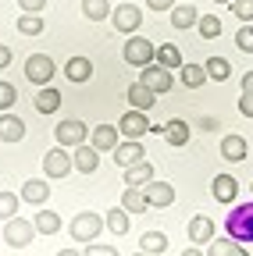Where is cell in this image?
Wrapping results in <instances>:
<instances>
[{"label": "cell", "instance_id": "obj_43", "mask_svg": "<svg viewBox=\"0 0 253 256\" xmlns=\"http://www.w3.org/2000/svg\"><path fill=\"white\" fill-rule=\"evenodd\" d=\"M239 114H242V118H253V92H242V100H239Z\"/></svg>", "mask_w": 253, "mask_h": 256}, {"label": "cell", "instance_id": "obj_37", "mask_svg": "<svg viewBox=\"0 0 253 256\" xmlns=\"http://www.w3.org/2000/svg\"><path fill=\"white\" fill-rule=\"evenodd\" d=\"M18 104V89L11 82H0V110H11Z\"/></svg>", "mask_w": 253, "mask_h": 256}, {"label": "cell", "instance_id": "obj_42", "mask_svg": "<svg viewBox=\"0 0 253 256\" xmlns=\"http://www.w3.org/2000/svg\"><path fill=\"white\" fill-rule=\"evenodd\" d=\"M18 8H22L25 14H40V11L47 8V0H18Z\"/></svg>", "mask_w": 253, "mask_h": 256}, {"label": "cell", "instance_id": "obj_30", "mask_svg": "<svg viewBox=\"0 0 253 256\" xmlns=\"http://www.w3.org/2000/svg\"><path fill=\"white\" fill-rule=\"evenodd\" d=\"M82 14L89 22H104V18H111V4L107 0H82Z\"/></svg>", "mask_w": 253, "mask_h": 256}, {"label": "cell", "instance_id": "obj_9", "mask_svg": "<svg viewBox=\"0 0 253 256\" xmlns=\"http://www.w3.org/2000/svg\"><path fill=\"white\" fill-rule=\"evenodd\" d=\"M72 168H75V156H72L65 146H57V150H50V153L43 156V171H47V178H65Z\"/></svg>", "mask_w": 253, "mask_h": 256}, {"label": "cell", "instance_id": "obj_29", "mask_svg": "<svg viewBox=\"0 0 253 256\" xmlns=\"http://www.w3.org/2000/svg\"><path fill=\"white\" fill-rule=\"evenodd\" d=\"M139 249H143V252H153V256L164 252V249H168V235H164V232H143Z\"/></svg>", "mask_w": 253, "mask_h": 256}, {"label": "cell", "instance_id": "obj_4", "mask_svg": "<svg viewBox=\"0 0 253 256\" xmlns=\"http://www.w3.org/2000/svg\"><path fill=\"white\" fill-rule=\"evenodd\" d=\"M118 132L125 136V139H143L146 132H153V124H150V118H146V110H125L121 118H118Z\"/></svg>", "mask_w": 253, "mask_h": 256}, {"label": "cell", "instance_id": "obj_35", "mask_svg": "<svg viewBox=\"0 0 253 256\" xmlns=\"http://www.w3.org/2000/svg\"><path fill=\"white\" fill-rule=\"evenodd\" d=\"M18 203H22V196H15V192H0V220L18 217Z\"/></svg>", "mask_w": 253, "mask_h": 256}, {"label": "cell", "instance_id": "obj_22", "mask_svg": "<svg viewBox=\"0 0 253 256\" xmlns=\"http://www.w3.org/2000/svg\"><path fill=\"white\" fill-rule=\"evenodd\" d=\"M171 25L175 28H193V25H200V11L193 4H175L171 8Z\"/></svg>", "mask_w": 253, "mask_h": 256}, {"label": "cell", "instance_id": "obj_5", "mask_svg": "<svg viewBox=\"0 0 253 256\" xmlns=\"http://www.w3.org/2000/svg\"><path fill=\"white\" fill-rule=\"evenodd\" d=\"M104 224H107L104 217L89 214V210H86V214H75V220H72V238L89 246V242H97V235H100V228H104Z\"/></svg>", "mask_w": 253, "mask_h": 256}, {"label": "cell", "instance_id": "obj_46", "mask_svg": "<svg viewBox=\"0 0 253 256\" xmlns=\"http://www.w3.org/2000/svg\"><path fill=\"white\" fill-rule=\"evenodd\" d=\"M242 92H253V72L242 75Z\"/></svg>", "mask_w": 253, "mask_h": 256}, {"label": "cell", "instance_id": "obj_48", "mask_svg": "<svg viewBox=\"0 0 253 256\" xmlns=\"http://www.w3.org/2000/svg\"><path fill=\"white\" fill-rule=\"evenodd\" d=\"M57 256H86V252H79V249H61Z\"/></svg>", "mask_w": 253, "mask_h": 256}, {"label": "cell", "instance_id": "obj_7", "mask_svg": "<svg viewBox=\"0 0 253 256\" xmlns=\"http://www.w3.org/2000/svg\"><path fill=\"white\" fill-rule=\"evenodd\" d=\"M111 25H114V32L136 36V28L143 25V11H139L136 4H118V8L111 11Z\"/></svg>", "mask_w": 253, "mask_h": 256}, {"label": "cell", "instance_id": "obj_26", "mask_svg": "<svg viewBox=\"0 0 253 256\" xmlns=\"http://www.w3.org/2000/svg\"><path fill=\"white\" fill-rule=\"evenodd\" d=\"M164 139H168L171 146H185V142H189V124H185L182 118H171V121L164 124Z\"/></svg>", "mask_w": 253, "mask_h": 256}, {"label": "cell", "instance_id": "obj_11", "mask_svg": "<svg viewBox=\"0 0 253 256\" xmlns=\"http://www.w3.org/2000/svg\"><path fill=\"white\" fill-rule=\"evenodd\" d=\"M143 160H146V150H143V142H136V139H125V142L114 150V164L125 168V171L136 168V164H143Z\"/></svg>", "mask_w": 253, "mask_h": 256}, {"label": "cell", "instance_id": "obj_40", "mask_svg": "<svg viewBox=\"0 0 253 256\" xmlns=\"http://www.w3.org/2000/svg\"><path fill=\"white\" fill-rule=\"evenodd\" d=\"M235 46H239L242 54H253V25H242V28L235 32Z\"/></svg>", "mask_w": 253, "mask_h": 256}, {"label": "cell", "instance_id": "obj_36", "mask_svg": "<svg viewBox=\"0 0 253 256\" xmlns=\"http://www.w3.org/2000/svg\"><path fill=\"white\" fill-rule=\"evenodd\" d=\"M18 32H22V36H40V32H43V18L40 14H22L18 18Z\"/></svg>", "mask_w": 253, "mask_h": 256}, {"label": "cell", "instance_id": "obj_3", "mask_svg": "<svg viewBox=\"0 0 253 256\" xmlns=\"http://www.w3.org/2000/svg\"><path fill=\"white\" fill-rule=\"evenodd\" d=\"M54 57H47V54H33L25 60V78L33 82V86H40V89H47L50 86V78H54Z\"/></svg>", "mask_w": 253, "mask_h": 256}, {"label": "cell", "instance_id": "obj_19", "mask_svg": "<svg viewBox=\"0 0 253 256\" xmlns=\"http://www.w3.org/2000/svg\"><path fill=\"white\" fill-rule=\"evenodd\" d=\"M18 196H22L25 203H36V206H40V203H47V200H50V185H47L43 178H29V182L22 185Z\"/></svg>", "mask_w": 253, "mask_h": 256}, {"label": "cell", "instance_id": "obj_14", "mask_svg": "<svg viewBox=\"0 0 253 256\" xmlns=\"http://www.w3.org/2000/svg\"><path fill=\"white\" fill-rule=\"evenodd\" d=\"M189 242H196V246H210L214 242V220L207 214H196L193 220H189Z\"/></svg>", "mask_w": 253, "mask_h": 256}, {"label": "cell", "instance_id": "obj_25", "mask_svg": "<svg viewBox=\"0 0 253 256\" xmlns=\"http://www.w3.org/2000/svg\"><path fill=\"white\" fill-rule=\"evenodd\" d=\"M33 104H36V110H40V114H54V110H61V92L47 86V89H40V92H36V100H33Z\"/></svg>", "mask_w": 253, "mask_h": 256}, {"label": "cell", "instance_id": "obj_44", "mask_svg": "<svg viewBox=\"0 0 253 256\" xmlns=\"http://www.w3.org/2000/svg\"><path fill=\"white\" fill-rule=\"evenodd\" d=\"M146 8H150V11H171L175 0H146Z\"/></svg>", "mask_w": 253, "mask_h": 256}, {"label": "cell", "instance_id": "obj_51", "mask_svg": "<svg viewBox=\"0 0 253 256\" xmlns=\"http://www.w3.org/2000/svg\"><path fill=\"white\" fill-rule=\"evenodd\" d=\"M214 4H232V0H214Z\"/></svg>", "mask_w": 253, "mask_h": 256}, {"label": "cell", "instance_id": "obj_10", "mask_svg": "<svg viewBox=\"0 0 253 256\" xmlns=\"http://www.w3.org/2000/svg\"><path fill=\"white\" fill-rule=\"evenodd\" d=\"M139 82H143V86H150V89H153L157 96H161V92H168V89L175 86V78H171V72L164 68V64H157V60H153V64H146V68H143V75H139Z\"/></svg>", "mask_w": 253, "mask_h": 256}, {"label": "cell", "instance_id": "obj_13", "mask_svg": "<svg viewBox=\"0 0 253 256\" xmlns=\"http://www.w3.org/2000/svg\"><path fill=\"white\" fill-rule=\"evenodd\" d=\"M210 196H214L217 203H235V196H239V182H235L232 174H214V182H210Z\"/></svg>", "mask_w": 253, "mask_h": 256}, {"label": "cell", "instance_id": "obj_45", "mask_svg": "<svg viewBox=\"0 0 253 256\" xmlns=\"http://www.w3.org/2000/svg\"><path fill=\"white\" fill-rule=\"evenodd\" d=\"M8 64H11V46H4V43H0V72H4Z\"/></svg>", "mask_w": 253, "mask_h": 256}, {"label": "cell", "instance_id": "obj_38", "mask_svg": "<svg viewBox=\"0 0 253 256\" xmlns=\"http://www.w3.org/2000/svg\"><path fill=\"white\" fill-rule=\"evenodd\" d=\"M232 14H235L242 25H249V22H253V0H232Z\"/></svg>", "mask_w": 253, "mask_h": 256}, {"label": "cell", "instance_id": "obj_17", "mask_svg": "<svg viewBox=\"0 0 253 256\" xmlns=\"http://www.w3.org/2000/svg\"><path fill=\"white\" fill-rule=\"evenodd\" d=\"M25 139V121L18 114H0V142H22Z\"/></svg>", "mask_w": 253, "mask_h": 256}, {"label": "cell", "instance_id": "obj_20", "mask_svg": "<svg viewBox=\"0 0 253 256\" xmlns=\"http://www.w3.org/2000/svg\"><path fill=\"white\" fill-rule=\"evenodd\" d=\"M246 153H249V146H246V139H242V136H225V139H221V156L232 160V164L246 160Z\"/></svg>", "mask_w": 253, "mask_h": 256}, {"label": "cell", "instance_id": "obj_50", "mask_svg": "<svg viewBox=\"0 0 253 256\" xmlns=\"http://www.w3.org/2000/svg\"><path fill=\"white\" fill-rule=\"evenodd\" d=\"M132 256H153V252H143V249H139V252H132Z\"/></svg>", "mask_w": 253, "mask_h": 256}, {"label": "cell", "instance_id": "obj_31", "mask_svg": "<svg viewBox=\"0 0 253 256\" xmlns=\"http://www.w3.org/2000/svg\"><path fill=\"white\" fill-rule=\"evenodd\" d=\"M107 228L114 232V235H125V232H129V210H125V206H114V210H107Z\"/></svg>", "mask_w": 253, "mask_h": 256}, {"label": "cell", "instance_id": "obj_2", "mask_svg": "<svg viewBox=\"0 0 253 256\" xmlns=\"http://www.w3.org/2000/svg\"><path fill=\"white\" fill-rule=\"evenodd\" d=\"M121 57H125V64H132V68H146V64L157 60V46L143 36H129V43L121 46Z\"/></svg>", "mask_w": 253, "mask_h": 256}, {"label": "cell", "instance_id": "obj_8", "mask_svg": "<svg viewBox=\"0 0 253 256\" xmlns=\"http://www.w3.org/2000/svg\"><path fill=\"white\" fill-rule=\"evenodd\" d=\"M86 136H89V128L79 121V118H65L57 128H54V139H57V146H82L86 142Z\"/></svg>", "mask_w": 253, "mask_h": 256}, {"label": "cell", "instance_id": "obj_34", "mask_svg": "<svg viewBox=\"0 0 253 256\" xmlns=\"http://www.w3.org/2000/svg\"><path fill=\"white\" fill-rule=\"evenodd\" d=\"M196 28H200L203 40H217V36H221V18H217V14H200V25H196Z\"/></svg>", "mask_w": 253, "mask_h": 256}, {"label": "cell", "instance_id": "obj_27", "mask_svg": "<svg viewBox=\"0 0 253 256\" xmlns=\"http://www.w3.org/2000/svg\"><path fill=\"white\" fill-rule=\"evenodd\" d=\"M178 78H182V86L196 89V86H203V78H210V75H207L203 64H182V68H178Z\"/></svg>", "mask_w": 253, "mask_h": 256}, {"label": "cell", "instance_id": "obj_47", "mask_svg": "<svg viewBox=\"0 0 253 256\" xmlns=\"http://www.w3.org/2000/svg\"><path fill=\"white\" fill-rule=\"evenodd\" d=\"M182 256H203V249H200V246H189V249H185Z\"/></svg>", "mask_w": 253, "mask_h": 256}, {"label": "cell", "instance_id": "obj_21", "mask_svg": "<svg viewBox=\"0 0 253 256\" xmlns=\"http://www.w3.org/2000/svg\"><path fill=\"white\" fill-rule=\"evenodd\" d=\"M150 182H153V164H150V160H143V164L125 171V188H143Z\"/></svg>", "mask_w": 253, "mask_h": 256}, {"label": "cell", "instance_id": "obj_32", "mask_svg": "<svg viewBox=\"0 0 253 256\" xmlns=\"http://www.w3.org/2000/svg\"><path fill=\"white\" fill-rule=\"evenodd\" d=\"M121 206L129 210V214H143L150 203H146V196H143V188H125V196H121Z\"/></svg>", "mask_w": 253, "mask_h": 256}, {"label": "cell", "instance_id": "obj_24", "mask_svg": "<svg viewBox=\"0 0 253 256\" xmlns=\"http://www.w3.org/2000/svg\"><path fill=\"white\" fill-rule=\"evenodd\" d=\"M157 64H164V68L168 72H175V68H182V50L175 46V43H161V46H157Z\"/></svg>", "mask_w": 253, "mask_h": 256}, {"label": "cell", "instance_id": "obj_49", "mask_svg": "<svg viewBox=\"0 0 253 256\" xmlns=\"http://www.w3.org/2000/svg\"><path fill=\"white\" fill-rule=\"evenodd\" d=\"M232 256H249V252L242 249V242H235V249H232Z\"/></svg>", "mask_w": 253, "mask_h": 256}, {"label": "cell", "instance_id": "obj_1", "mask_svg": "<svg viewBox=\"0 0 253 256\" xmlns=\"http://www.w3.org/2000/svg\"><path fill=\"white\" fill-rule=\"evenodd\" d=\"M225 232L235 242H253V200L232 206V214L225 217Z\"/></svg>", "mask_w": 253, "mask_h": 256}, {"label": "cell", "instance_id": "obj_39", "mask_svg": "<svg viewBox=\"0 0 253 256\" xmlns=\"http://www.w3.org/2000/svg\"><path fill=\"white\" fill-rule=\"evenodd\" d=\"M232 249H235V238H214L207 246V256H232Z\"/></svg>", "mask_w": 253, "mask_h": 256}, {"label": "cell", "instance_id": "obj_41", "mask_svg": "<svg viewBox=\"0 0 253 256\" xmlns=\"http://www.w3.org/2000/svg\"><path fill=\"white\" fill-rule=\"evenodd\" d=\"M82 252H86V256H118V249H114V246H107V242H89Z\"/></svg>", "mask_w": 253, "mask_h": 256}, {"label": "cell", "instance_id": "obj_23", "mask_svg": "<svg viewBox=\"0 0 253 256\" xmlns=\"http://www.w3.org/2000/svg\"><path fill=\"white\" fill-rule=\"evenodd\" d=\"M65 75H68L72 82H89V75H93V64H89V57H68V64H65Z\"/></svg>", "mask_w": 253, "mask_h": 256}, {"label": "cell", "instance_id": "obj_33", "mask_svg": "<svg viewBox=\"0 0 253 256\" xmlns=\"http://www.w3.org/2000/svg\"><path fill=\"white\" fill-rule=\"evenodd\" d=\"M203 68H207V75H210L214 82H225V78L232 75V64H228L225 57H210V60L203 64Z\"/></svg>", "mask_w": 253, "mask_h": 256}, {"label": "cell", "instance_id": "obj_18", "mask_svg": "<svg viewBox=\"0 0 253 256\" xmlns=\"http://www.w3.org/2000/svg\"><path fill=\"white\" fill-rule=\"evenodd\" d=\"M75 171H82V174H93V171H97V164H100V150L97 146H75Z\"/></svg>", "mask_w": 253, "mask_h": 256}, {"label": "cell", "instance_id": "obj_12", "mask_svg": "<svg viewBox=\"0 0 253 256\" xmlns=\"http://www.w3.org/2000/svg\"><path fill=\"white\" fill-rule=\"evenodd\" d=\"M143 196H146L150 206H171V203H175V185L153 178L150 185H143Z\"/></svg>", "mask_w": 253, "mask_h": 256}, {"label": "cell", "instance_id": "obj_28", "mask_svg": "<svg viewBox=\"0 0 253 256\" xmlns=\"http://www.w3.org/2000/svg\"><path fill=\"white\" fill-rule=\"evenodd\" d=\"M33 224H36V232H40V235H54V232H61V214H54V210H40V214L33 217Z\"/></svg>", "mask_w": 253, "mask_h": 256}, {"label": "cell", "instance_id": "obj_16", "mask_svg": "<svg viewBox=\"0 0 253 256\" xmlns=\"http://www.w3.org/2000/svg\"><path fill=\"white\" fill-rule=\"evenodd\" d=\"M125 100L132 104V110H150V107L157 104V92H153L150 86H143V82H132L129 92H125Z\"/></svg>", "mask_w": 253, "mask_h": 256}, {"label": "cell", "instance_id": "obj_6", "mask_svg": "<svg viewBox=\"0 0 253 256\" xmlns=\"http://www.w3.org/2000/svg\"><path fill=\"white\" fill-rule=\"evenodd\" d=\"M33 235H36V224L25 220V217H11V220L4 224V242H8L11 249H25L29 242H33Z\"/></svg>", "mask_w": 253, "mask_h": 256}, {"label": "cell", "instance_id": "obj_15", "mask_svg": "<svg viewBox=\"0 0 253 256\" xmlns=\"http://www.w3.org/2000/svg\"><path fill=\"white\" fill-rule=\"evenodd\" d=\"M118 136H121V132H118L114 124H97V128L89 132V146H97L100 153H104V150H118V146H121Z\"/></svg>", "mask_w": 253, "mask_h": 256}]
</instances>
